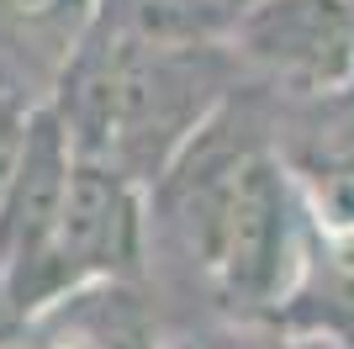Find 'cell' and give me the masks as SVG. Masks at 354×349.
<instances>
[{
    "label": "cell",
    "mask_w": 354,
    "mask_h": 349,
    "mask_svg": "<svg viewBox=\"0 0 354 349\" xmlns=\"http://www.w3.org/2000/svg\"><path fill=\"white\" fill-rule=\"evenodd\" d=\"M148 196L164 202V222L217 307L238 318H275L312 228V196L286 154L259 138L233 143L217 111Z\"/></svg>",
    "instance_id": "cell-1"
},
{
    "label": "cell",
    "mask_w": 354,
    "mask_h": 349,
    "mask_svg": "<svg viewBox=\"0 0 354 349\" xmlns=\"http://www.w3.org/2000/svg\"><path fill=\"white\" fill-rule=\"evenodd\" d=\"M238 80L243 69L227 37L153 43L95 11V27L85 32L48 106L59 111L74 154L117 164L153 190L196 143V132L233 101Z\"/></svg>",
    "instance_id": "cell-2"
},
{
    "label": "cell",
    "mask_w": 354,
    "mask_h": 349,
    "mask_svg": "<svg viewBox=\"0 0 354 349\" xmlns=\"http://www.w3.org/2000/svg\"><path fill=\"white\" fill-rule=\"evenodd\" d=\"M148 233H153L148 186H138L117 164L74 154L59 228H53L43 276H37V291H32V318L85 286L133 280L148 260Z\"/></svg>",
    "instance_id": "cell-3"
},
{
    "label": "cell",
    "mask_w": 354,
    "mask_h": 349,
    "mask_svg": "<svg viewBox=\"0 0 354 349\" xmlns=\"http://www.w3.org/2000/svg\"><path fill=\"white\" fill-rule=\"evenodd\" d=\"M238 69L296 101H339L354 90L349 0H249L227 27Z\"/></svg>",
    "instance_id": "cell-4"
},
{
    "label": "cell",
    "mask_w": 354,
    "mask_h": 349,
    "mask_svg": "<svg viewBox=\"0 0 354 349\" xmlns=\"http://www.w3.org/2000/svg\"><path fill=\"white\" fill-rule=\"evenodd\" d=\"M69 170H74V143L64 132L53 106H32L16 164L0 186V276L11 280L16 302L32 318V291L43 276L48 244L64 212V190H69Z\"/></svg>",
    "instance_id": "cell-5"
},
{
    "label": "cell",
    "mask_w": 354,
    "mask_h": 349,
    "mask_svg": "<svg viewBox=\"0 0 354 349\" xmlns=\"http://www.w3.org/2000/svg\"><path fill=\"white\" fill-rule=\"evenodd\" d=\"M101 0H0V96L48 106Z\"/></svg>",
    "instance_id": "cell-6"
},
{
    "label": "cell",
    "mask_w": 354,
    "mask_h": 349,
    "mask_svg": "<svg viewBox=\"0 0 354 349\" xmlns=\"http://www.w3.org/2000/svg\"><path fill=\"white\" fill-rule=\"evenodd\" d=\"M270 323L286 334L354 349V212H323L312 202V228L296 280Z\"/></svg>",
    "instance_id": "cell-7"
},
{
    "label": "cell",
    "mask_w": 354,
    "mask_h": 349,
    "mask_svg": "<svg viewBox=\"0 0 354 349\" xmlns=\"http://www.w3.org/2000/svg\"><path fill=\"white\" fill-rule=\"evenodd\" d=\"M27 307L16 302V291H11V280L0 276V349H16L21 339H27Z\"/></svg>",
    "instance_id": "cell-8"
},
{
    "label": "cell",
    "mask_w": 354,
    "mask_h": 349,
    "mask_svg": "<svg viewBox=\"0 0 354 349\" xmlns=\"http://www.w3.org/2000/svg\"><path fill=\"white\" fill-rule=\"evenodd\" d=\"M286 349H339V344H328V339H301V334H296V344H286Z\"/></svg>",
    "instance_id": "cell-9"
},
{
    "label": "cell",
    "mask_w": 354,
    "mask_h": 349,
    "mask_svg": "<svg viewBox=\"0 0 354 349\" xmlns=\"http://www.w3.org/2000/svg\"><path fill=\"white\" fill-rule=\"evenodd\" d=\"M138 349H153V339H143V344H138Z\"/></svg>",
    "instance_id": "cell-10"
}]
</instances>
